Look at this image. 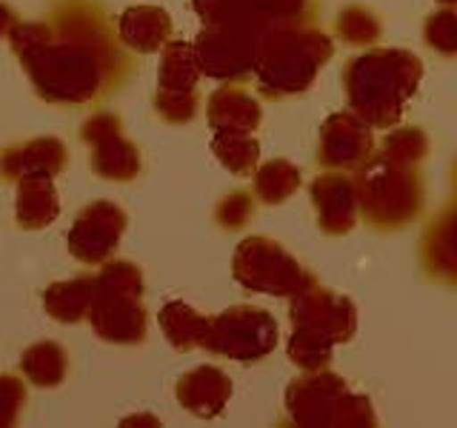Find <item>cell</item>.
<instances>
[{
    "label": "cell",
    "instance_id": "obj_6",
    "mask_svg": "<svg viewBox=\"0 0 457 428\" xmlns=\"http://www.w3.org/2000/svg\"><path fill=\"white\" fill-rule=\"evenodd\" d=\"M49 294L61 297V303H49L52 317L80 320L86 314V297L92 294V289H86V283H66V285H52Z\"/></svg>",
    "mask_w": 457,
    "mask_h": 428
},
{
    "label": "cell",
    "instance_id": "obj_4",
    "mask_svg": "<svg viewBox=\"0 0 457 428\" xmlns=\"http://www.w3.org/2000/svg\"><path fill=\"white\" fill-rule=\"evenodd\" d=\"M197 78V54L186 43H175L163 54V71L161 83L163 89H175V95H189L192 83Z\"/></svg>",
    "mask_w": 457,
    "mask_h": 428
},
{
    "label": "cell",
    "instance_id": "obj_5",
    "mask_svg": "<svg viewBox=\"0 0 457 428\" xmlns=\"http://www.w3.org/2000/svg\"><path fill=\"white\" fill-rule=\"evenodd\" d=\"M23 371L37 385H54V383H61L63 371H66V354H63V349L52 346V342H40V346L26 351Z\"/></svg>",
    "mask_w": 457,
    "mask_h": 428
},
{
    "label": "cell",
    "instance_id": "obj_2",
    "mask_svg": "<svg viewBox=\"0 0 457 428\" xmlns=\"http://www.w3.org/2000/svg\"><path fill=\"white\" fill-rule=\"evenodd\" d=\"M120 35L132 49L137 52H152L157 49L169 35V18L163 9L152 6H137L129 9L120 21Z\"/></svg>",
    "mask_w": 457,
    "mask_h": 428
},
{
    "label": "cell",
    "instance_id": "obj_7",
    "mask_svg": "<svg viewBox=\"0 0 457 428\" xmlns=\"http://www.w3.org/2000/svg\"><path fill=\"white\" fill-rule=\"evenodd\" d=\"M9 23H12V12H9L6 6H0V35L6 32V29H9Z\"/></svg>",
    "mask_w": 457,
    "mask_h": 428
},
{
    "label": "cell",
    "instance_id": "obj_3",
    "mask_svg": "<svg viewBox=\"0 0 457 428\" xmlns=\"http://www.w3.org/2000/svg\"><path fill=\"white\" fill-rule=\"evenodd\" d=\"M180 385H186V389H178L183 406L189 411L204 414V417H209L206 403H212V411H218L223 408V399L228 397V383L214 368H197L192 374H186Z\"/></svg>",
    "mask_w": 457,
    "mask_h": 428
},
{
    "label": "cell",
    "instance_id": "obj_1",
    "mask_svg": "<svg viewBox=\"0 0 457 428\" xmlns=\"http://www.w3.org/2000/svg\"><path fill=\"white\" fill-rule=\"evenodd\" d=\"M112 209L114 206L97 203L80 214L75 232H71V251H75V257H80V260H100V257H106L114 249V240H118L123 228V214L114 211L112 220H106Z\"/></svg>",
    "mask_w": 457,
    "mask_h": 428
}]
</instances>
